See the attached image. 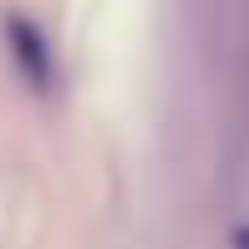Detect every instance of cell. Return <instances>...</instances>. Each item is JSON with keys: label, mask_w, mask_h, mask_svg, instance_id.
Segmentation results:
<instances>
[{"label": "cell", "mask_w": 249, "mask_h": 249, "mask_svg": "<svg viewBox=\"0 0 249 249\" xmlns=\"http://www.w3.org/2000/svg\"><path fill=\"white\" fill-rule=\"evenodd\" d=\"M5 41H10L16 66L26 71V82L46 92L51 76H56V66H51V46H46V36H41V26H31L26 16H5Z\"/></svg>", "instance_id": "cell-1"}, {"label": "cell", "mask_w": 249, "mask_h": 249, "mask_svg": "<svg viewBox=\"0 0 249 249\" xmlns=\"http://www.w3.org/2000/svg\"><path fill=\"white\" fill-rule=\"evenodd\" d=\"M234 244H239V249H249V229H239V234H234Z\"/></svg>", "instance_id": "cell-2"}]
</instances>
